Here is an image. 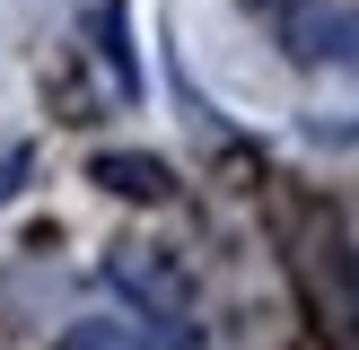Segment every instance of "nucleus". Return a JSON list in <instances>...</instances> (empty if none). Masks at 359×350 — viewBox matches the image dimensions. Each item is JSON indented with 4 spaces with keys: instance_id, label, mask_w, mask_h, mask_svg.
<instances>
[{
    "instance_id": "20e7f679",
    "label": "nucleus",
    "mask_w": 359,
    "mask_h": 350,
    "mask_svg": "<svg viewBox=\"0 0 359 350\" xmlns=\"http://www.w3.org/2000/svg\"><path fill=\"white\" fill-rule=\"evenodd\" d=\"M53 350H140V332H132V324H114V315H79V324H70Z\"/></svg>"
},
{
    "instance_id": "7ed1b4c3",
    "label": "nucleus",
    "mask_w": 359,
    "mask_h": 350,
    "mask_svg": "<svg viewBox=\"0 0 359 350\" xmlns=\"http://www.w3.org/2000/svg\"><path fill=\"white\" fill-rule=\"evenodd\" d=\"M307 52H325V62L359 70V0H351V9H333V18H316V27H307Z\"/></svg>"
},
{
    "instance_id": "f257e3e1",
    "label": "nucleus",
    "mask_w": 359,
    "mask_h": 350,
    "mask_svg": "<svg viewBox=\"0 0 359 350\" xmlns=\"http://www.w3.org/2000/svg\"><path fill=\"white\" fill-rule=\"evenodd\" d=\"M114 289L132 298V307L149 315L158 332H167V350H210V342H202V307H193L184 272H175L167 254H149V245H123V254H114Z\"/></svg>"
},
{
    "instance_id": "f03ea898",
    "label": "nucleus",
    "mask_w": 359,
    "mask_h": 350,
    "mask_svg": "<svg viewBox=\"0 0 359 350\" xmlns=\"http://www.w3.org/2000/svg\"><path fill=\"white\" fill-rule=\"evenodd\" d=\"M97 184H105V192H123V202H167L175 175L158 167V158H123V149H105V158H97Z\"/></svg>"
},
{
    "instance_id": "423d86ee",
    "label": "nucleus",
    "mask_w": 359,
    "mask_h": 350,
    "mask_svg": "<svg viewBox=\"0 0 359 350\" xmlns=\"http://www.w3.org/2000/svg\"><path fill=\"white\" fill-rule=\"evenodd\" d=\"M18 175H27V149H0V202L18 192Z\"/></svg>"
},
{
    "instance_id": "39448f33",
    "label": "nucleus",
    "mask_w": 359,
    "mask_h": 350,
    "mask_svg": "<svg viewBox=\"0 0 359 350\" xmlns=\"http://www.w3.org/2000/svg\"><path fill=\"white\" fill-rule=\"evenodd\" d=\"M97 35H105V62H114L123 97H132V88H140V70H132V44H123V0H105V9H97Z\"/></svg>"
}]
</instances>
